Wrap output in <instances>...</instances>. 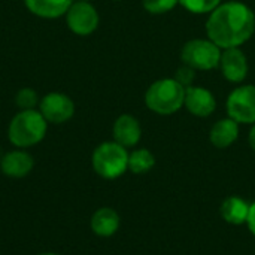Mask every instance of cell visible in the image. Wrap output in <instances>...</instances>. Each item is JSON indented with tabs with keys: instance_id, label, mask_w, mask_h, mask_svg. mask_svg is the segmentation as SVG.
Instances as JSON below:
<instances>
[{
	"instance_id": "cell-14",
	"label": "cell",
	"mask_w": 255,
	"mask_h": 255,
	"mask_svg": "<svg viewBox=\"0 0 255 255\" xmlns=\"http://www.w3.org/2000/svg\"><path fill=\"white\" fill-rule=\"evenodd\" d=\"M238 137H239V123H236L230 117L217 121L209 131L211 143L220 149L232 146L238 140Z\"/></svg>"
},
{
	"instance_id": "cell-25",
	"label": "cell",
	"mask_w": 255,
	"mask_h": 255,
	"mask_svg": "<svg viewBox=\"0 0 255 255\" xmlns=\"http://www.w3.org/2000/svg\"><path fill=\"white\" fill-rule=\"evenodd\" d=\"M79 1H88V0H79Z\"/></svg>"
},
{
	"instance_id": "cell-6",
	"label": "cell",
	"mask_w": 255,
	"mask_h": 255,
	"mask_svg": "<svg viewBox=\"0 0 255 255\" xmlns=\"http://www.w3.org/2000/svg\"><path fill=\"white\" fill-rule=\"evenodd\" d=\"M227 114L239 124H255V85H241L227 97Z\"/></svg>"
},
{
	"instance_id": "cell-19",
	"label": "cell",
	"mask_w": 255,
	"mask_h": 255,
	"mask_svg": "<svg viewBox=\"0 0 255 255\" xmlns=\"http://www.w3.org/2000/svg\"><path fill=\"white\" fill-rule=\"evenodd\" d=\"M178 3H179V0H142L145 10L152 15L166 13V12L172 10Z\"/></svg>"
},
{
	"instance_id": "cell-9",
	"label": "cell",
	"mask_w": 255,
	"mask_h": 255,
	"mask_svg": "<svg viewBox=\"0 0 255 255\" xmlns=\"http://www.w3.org/2000/svg\"><path fill=\"white\" fill-rule=\"evenodd\" d=\"M220 67L229 82L239 84L248 76V60L239 48H227L221 52Z\"/></svg>"
},
{
	"instance_id": "cell-15",
	"label": "cell",
	"mask_w": 255,
	"mask_h": 255,
	"mask_svg": "<svg viewBox=\"0 0 255 255\" xmlns=\"http://www.w3.org/2000/svg\"><path fill=\"white\" fill-rule=\"evenodd\" d=\"M250 203L239 196L227 197L220 206V215L223 220L232 226H242L247 224L250 215Z\"/></svg>"
},
{
	"instance_id": "cell-3",
	"label": "cell",
	"mask_w": 255,
	"mask_h": 255,
	"mask_svg": "<svg viewBox=\"0 0 255 255\" xmlns=\"http://www.w3.org/2000/svg\"><path fill=\"white\" fill-rule=\"evenodd\" d=\"M185 88L175 78L152 82L145 93V105L158 115H172L184 106Z\"/></svg>"
},
{
	"instance_id": "cell-17",
	"label": "cell",
	"mask_w": 255,
	"mask_h": 255,
	"mask_svg": "<svg viewBox=\"0 0 255 255\" xmlns=\"http://www.w3.org/2000/svg\"><path fill=\"white\" fill-rule=\"evenodd\" d=\"M155 166V157L149 149H136L128 154V170L136 175L148 173Z\"/></svg>"
},
{
	"instance_id": "cell-18",
	"label": "cell",
	"mask_w": 255,
	"mask_h": 255,
	"mask_svg": "<svg viewBox=\"0 0 255 255\" xmlns=\"http://www.w3.org/2000/svg\"><path fill=\"white\" fill-rule=\"evenodd\" d=\"M179 3L193 13H211L221 4V0H179Z\"/></svg>"
},
{
	"instance_id": "cell-5",
	"label": "cell",
	"mask_w": 255,
	"mask_h": 255,
	"mask_svg": "<svg viewBox=\"0 0 255 255\" xmlns=\"http://www.w3.org/2000/svg\"><path fill=\"white\" fill-rule=\"evenodd\" d=\"M221 48L211 39H191L181 49V60L194 70H214L220 66Z\"/></svg>"
},
{
	"instance_id": "cell-12",
	"label": "cell",
	"mask_w": 255,
	"mask_h": 255,
	"mask_svg": "<svg viewBox=\"0 0 255 255\" xmlns=\"http://www.w3.org/2000/svg\"><path fill=\"white\" fill-rule=\"evenodd\" d=\"M112 134L117 143L123 145L124 148H131L139 143L142 137V128H140L137 118H134L133 115L124 114L115 120L114 127H112Z\"/></svg>"
},
{
	"instance_id": "cell-24",
	"label": "cell",
	"mask_w": 255,
	"mask_h": 255,
	"mask_svg": "<svg viewBox=\"0 0 255 255\" xmlns=\"http://www.w3.org/2000/svg\"><path fill=\"white\" fill-rule=\"evenodd\" d=\"M39 255H60V254H55V253H42V254Z\"/></svg>"
},
{
	"instance_id": "cell-7",
	"label": "cell",
	"mask_w": 255,
	"mask_h": 255,
	"mask_svg": "<svg viewBox=\"0 0 255 255\" xmlns=\"http://www.w3.org/2000/svg\"><path fill=\"white\" fill-rule=\"evenodd\" d=\"M67 27L78 36H88L99 27V13L90 1H73L66 12Z\"/></svg>"
},
{
	"instance_id": "cell-13",
	"label": "cell",
	"mask_w": 255,
	"mask_h": 255,
	"mask_svg": "<svg viewBox=\"0 0 255 255\" xmlns=\"http://www.w3.org/2000/svg\"><path fill=\"white\" fill-rule=\"evenodd\" d=\"M121 224V218L118 212L112 208H100L97 209L90 221L91 230L99 238H111L114 236Z\"/></svg>"
},
{
	"instance_id": "cell-2",
	"label": "cell",
	"mask_w": 255,
	"mask_h": 255,
	"mask_svg": "<svg viewBox=\"0 0 255 255\" xmlns=\"http://www.w3.org/2000/svg\"><path fill=\"white\" fill-rule=\"evenodd\" d=\"M48 130V121L39 111H19L10 121L7 137L10 143L19 149L37 145L43 140Z\"/></svg>"
},
{
	"instance_id": "cell-16",
	"label": "cell",
	"mask_w": 255,
	"mask_h": 255,
	"mask_svg": "<svg viewBox=\"0 0 255 255\" xmlns=\"http://www.w3.org/2000/svg\"><path fill=\"white\" fill-rule=\"evenodd\" d=\"M27 9L40 18H58L66 15L73 0H24Z\"/></svg>"
},
{
	"instance_id": "cell-1",
	"label": "cell",
	"mask_w": 255,
	"mask_h": 255,
	"mask_svg": "<svg viewBox=\"0 0 255 255\" xmlns=\"http://www.w3.org/2000/svg\"><path fill=\"white\" fill-rule=\"evenodd\" d=\"M255 31V13L242 1L232 0L215 7L208 21L206 33L221 49L239 48Z\"/></svg>"
},
{
	"instance_id": "cell-10",
	"label": "cell",
	"mask_w": 255,
	"mask_h": 255,
	"mask_svg": "<svg viewBox=\"0 0 255 255\" xmlns=\"http://www.w3.org/2000/svg\"><path fill=\"white\" fill-rule=\"evenodd\" d=\"M184 106L194 117L205 118V117H209L214 114V111L217 109V100L209 90H206L203 87L191 85V87L185 88Z\"/></svg>"
},
{
	"instance_id": "cell-21",
	"label": "cell",
	"mask_w": 255,
	"mask_h": 255,
	"mask_svg": "<svg viewBox=\"0 0 255 255\" xmlns=\"http://www.w3.org/2000/svg\"><path fill=\"white\" fill-rule=\"evenodd\" d=\"M175 79L184 87V88H188L193 85V81L196 79V70L187 64H184L182 67L178 69L176 75H175Z\"/></svg>"
},
{
	"instance_id": "cell-8",
	"label": "cell",
	"mask_w": 255,
	"mask_h": 255,
	"mask_svg": "<svg viewBox=\"0 0 255 255\" xmlns=\"http://www.w3.org/2000/svg\"><path fill=\"white\" fill-rule=\"evenodd\" d=\"M39 112L48 123L63 124L75 114L73 100L63 93H49L39 103Z\"/></svg>"
},
{
	"instance_id": "cell-4",
	"label": "cell",
	"mask_w": 255,
	"mask_h": 255,
	"mask_svg": "<svg viewBox=\"0 0 255 255\" xmlns=\"http://www.w3.org/2000/svg\"><path fill=\"white\" fill-rule=\"evenodd\" d=\"M94 172L103 179H117L128 170L127 148L114 142L100 143L91 157Z\"/></svg>"
},
{
	"instance_id": "cell-20",
	"label": "cell",
	"mask_w": 255,
	"mask_h": 255,
	"mask_svg": "<svg viewBox=\"0 0 255 255\" xmlns=\"http://www.w3.org/2000/svg\"><path fill=\"white\" fill-rule=\"evenodd\" d=\"M15 103L21 111L34 109L37 105V93L31 88H21L15 96Z\"/></svg>"
},
{
	"instance_id": "cell-22",
	"label": "cell",
	"mask_w": 255,
	"mask_h": 255,
	"mask_svg": "<svg viewBox=\"0 0 255 255\" xmlns=\"http://www.w3.org/2000/svg\"><path fill=\"white\" fill-rule=\"evenodd\" d=\"M247 224H248V229L250 232L255 236V202L250 206V215H248V220H247Z\"/></svg>"
},
{
	"instance_id": "cell-23",
	"label": "cell",
	"mask_w": 255,
	"mask_h": 255,
	"mask_svg": "<svg viewBox=\"0 0 255 255\" xmlns=\"http://www.w3.org/2000/svg\"><path fill=\"white\" fill-rule=\"evenodd\" d=\"M248 140H250V145H251V148H253V149L255 151V124H253V128L250 130Z\"/></svg>"
},
{
	"instance_id": "cell-11",
	"label": "cell",
	"mask_w": 255,
	"mask_h": 255,
	"mask_svg": "<svg viewBox=\"0 0 255 255\" xmlns=\"http://www.w3.org/2000/svg\"><path fill=\"white\" fill-rule=\"evenodd\" d=\"M34 167L33 157L24 149H13L6 152L0 160V169L4 176L21 179L25 178Z\"/></svg>"
}]
</instances>
